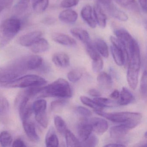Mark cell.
Listing matches in <instances>:
<instances>
[{
	"instance_id": "6da1fadb",
	"label": "cell",
	"mask_w": 147,
	"mask_h": 147,
	"mask_svg": "<svg viewBox=\"0 0 147 147\" xmlns=\"http://www.w3.org/2000/svg\"><path fill=\"white\" fill-rule=\"evenodd\" d=\"M27 70L25 57L16 59L0 69V82L13 81L23 76Z\"/></svg>"
},
{
	"instance_id": "7a4b0ae2",
	"label": "cell",
	"mask_w": 147,
	"mask_h": 147,
	"mask_svg": "<svg viewBox=\"0 0 147 147\" xmlns=\"http://www.w3.org/2000/svg\"><path fill=\"white\" fill-rule=\"evenodd\" d=\"M71 96V88L68 82L66 80L60 78L48 86L42 87L37 97L68 98Z\"/></svg>"
},
{
	"instance_id": "3957f363",
	"label": "cell",
	"mask_w": 147,
	"mask_h": 147,
	"mask_svg": "<svg viewBox=\"0 0 147 147\" xmlns=\"http://www.w3.org/2000/svg\"><path fill=\"white\" fill-rule=\"evenodd\" d=\"M128 60L129 63L127 71V82L131 88L135 89L138 83L141 63L140 49L136 41L132 51L129 55Z\"/></svg>"
},
{
	"instance_id": "277c9868",
	"label": "cell",
	"mask_w": 147,
	"mask_h": 147,
	"mask_svg": "<svg viewBox=\"0 0 147 147\" xmlns=\"http://www.w3.org/2000/svg\"><path fill=\"white\" fill-rule=\"evenodd\" d=\"M98 115L103 116L110 121L117 123L125 124L130 129L137 126L142 119V115L138 113L123 112L106 113L102 111H95Z\"/></svg>"
},
{
	"instance_id": "5b68a950",
	"label": "cell",
	"mask_w": 147,
	"mask_h": 147,
	"mask_svg": "<svg viewBox=\"0 0 147 147\" xmlns=\"http://www.w3.org/2000/svg\"><path fill=\"white\" fill-rule=\"evenodd\" d=\"M20 20L10 18L4 20L0 24V48L8 44L18 34L21 29Z\"/></svg>"
},
{
	"instance_id": "8992f818",
	"label": "cell",
	"mask_w": 147,
	"mask_h": 147,
	"mask_svg": "<svg viewBox=\"0 0 147 147\" xmlns=\"http://www.w3.org/2000/svg\"><path fill=\"white\" fill-rule=\"evenodd\" d=\"M48 82L39 76L28 75L23 76L18 79L8 82L2 84L3 86L6 88H27L33 87L42 86L46 85Z\"/></svg>"
},
{
	"instance_id": "52a82bcc",
	"label": "cell",
	"mask_w": 147,
	"mask_h": 147,
	"mask_svg": "<svg viewBox=\"0 0 147 147\" xmlns=\"http://www.w3.org/2000/svg\"><path fill=\"white\" fill-rule=\"evenodd\" d=\"M110 40L112 43L111 52L115 63L118 66L124 64L126 60H128L127 51L123 45L115 37L111 36Z\"/></svg>"
},
{
	"instance_id": "ba28073f",
	"label": "cell",
	"mask_w": 147,
	"mask_h": 147,
	"mask_svg": "<svg viewBox=\"0 0 147 147\" xmlns=\"http://www.w3.org/2000/svg\"><path fill=\"white\" fill-rule=\"evenodd\" d=\"M117 38L123 45L129 55L134 48L136 40L128 32L123 29H117L114 31Z\"/></svg>"
},
{
	"instance_id": "9c48e42d",
	"label": "cell",
	"mask_w": 147,
	"mask_h": 147,
	"mask_svg": "<svg viewBox=\"0 0 147 147\" xmlns=\"http://www.w3.org/2000/svg\"><path fill=\"white\" fill-rule=\"evenodd\" d=\"M42 35V33L39 31H35L26 33L19 38V44L22 46L29 47L41 38Z\"/></svg>"
},
{
	"instance_id": "30bf717a",
	"label": "cell",
	"mask_w": 147,
	"mask_h": 147,
	"mask_svg": "<svg viewBox=\"0 0 147 147\" xmlns=\"http://www.w3.org/2000/svg\"><path fill=\"white\" fill-rule=\"evenodd\" d=\"M92 8L89 5L84 6L81 11V16L87 24L92 29L96 28L97 24L92 15Z\"/></svg>"
},
{
	"instance_id": "8fae6325",
	"label": "cell",
	"mask_w": 147,
	"mask_h": 147,
	"mask_svg": "<svg viewBox=\"0 0 147 147\" xmlns=\"http://www.w3.org/2000/svg\"><path fill=\"white\" fill-rule=\"evenodd\" d=\"M51 38L56 42L64 46H75L76 44V41L74 38L63 33H53L51 35Z\"/></svg>"
},
{
	"instance_id": "7c38bea8",
	"label": "cell",
	"mask_w": 147,
	"mask_h": 147,
	"mask_svg": "<svg viewBox=\"0 0 147 147\" xmlns=\"http://www.w3.org/2000/svg\"><path fill=\"white\" fill-rule=\"evenodd\" d=\"M93 131L99 135H102L108 128V123L105 119L99 117H94L90 120Z\"/></svg>"
},
{
	"instance_id": "4fadbf2b",
	"label": "cell",
	"mask_w": 147,
	"mask_h": 147,
	"mask_svg": "<svg viewBox=\"0 0 147 147\" xmlns=\"http://www.w3.org/2000/svg\"><path fill=\"white\" fill-rule=\"evenodd\" d=\"M93 13L97 24L100 28H105L106 26L107 18L99 4H96L94 5L93 8Z\"/></svg>"
},
{
	"instance_id": "5bb4252c",
	"label": "cell",
	"mask_w": 147,
	"mask_h": 147,
	"mask_svg": "<svg viewBox=\"0 0 147 147\" xmlns=\"http://www.w3.org/2000/svg\"><path fill=\"white\" fill-rule=\"evenodd\" d=\"M129 130V128L126 125L121 123L119 125L113 126L110 129V136L113 139H122L126 136Z\"/></svg>"
},
{
	"instance_id": "9a60e30c",
	"label": "cell",
	"mask_w": 147,
	"mask_h": 147,
	"mask_svg": "<svg viewBox=\"0 0 147 147\" xmlns=\"http://www.w3.org/2000/svg\"><path fill=\"white\" fill-rule=\"evenodd\" d=\"M23 127L28 138L33 142L39 140V136L37 133L35 125L30 119L23 121Z\"/></svg>"
},
{
	"instance_id": "2e32d148",
	"label": "cell",
	"mask_w": 147,
	"mask_h": 147,
	"mask_svg": "<svg viewBox=\"0 0 147 147\" xmlns=\"http://www.w3.org/2000/svg\"><path fill=\"white\" fill-rule=\"evenodd\" d=\"M92 127L90 123L82 122L79 125L77 129L78 137L81 142L86 141L92 134Z\"/></svg>"
},
{
	"instance_id": "e0dca14e",
	"label": "cell",
	"mask_w": 147,
	"mask_h": 147,
	"mask_svg": "<svg viewBox=\"0 0 147 147\" xmlns=\"http://www.w3.org/2000/svg\"><path fill=\"white\" fill-rule=\"evenodd\" d=\"M26 63L28 70L38 69L45 63L43 59L38 55H30L25 57Z\"/></svg>"
},
{
	"instance_id": "ac0fdd59",
	"label": "cell",
	"mask_w": 147,
	"mask_h": 147,
	"mask_svg": "<svg viewBox=\"0 0 147 147\" xmlns=\"http://www.w3.org/2000/svg\"><path fill=\"white\" fill-rule=\"evenodd\" d=\"M49 47V44L47 40L40 38L30 46L29 48L33 53L39 54L47 51Z\"/></svg>"
},
{
	"instance_id": "d6986e66",
	"label": "cell",
	"mask_w": 147,
	"mask_h": 147,
	"mask_svg": "<svg viewBox=\"0 0 147 147\" xmlns=\"http://www.w3.org/2000/svg\"><path fill=\"white\" fill-rule=\"evenodd\" d=\"M97 82L99 86L104 90H109L112 86L111 77L105 72H101L97 76Z\"/></svg>"
},
{
	"instance_id": "ffe728a7",
	"label": "cell",
	"mask_w": 147,
	"mask_h": 147,
	"mask_svg": "<svg viewBox=\"0 0 147 147\" xmlns=\"http://www.w3.org/2000/svg\"><path fill=\"white\" fill-rule=\"evenodd\" d=\"M10 105L8 100L4 97H0V122L6 123L8 120Z\"/></svg>"
},
{
	"instance_id": "44dd1931",
	"label": "cell",
	"mask_w": 147,
	"mask_h": 147,
	"mask_svg": "<svg viewBox=\"0 0 147 147\" xmlns=\"http://www.w3.org/2000/svg\"><path fill=\"white\" fill-rule=\"evenodd\" d=\"M78 18V14L75 11L71 9H67L60 13L59 19L65 24H73Z\"/></svg>"
},
{
	"instance_id": "7402d4cb",
	"label": "cell",
	"mask_w": 147,
	"mask_h": 147,
	"mask_svg": "<svg viewBox=\"0 0 147 147\" xmlns=\"http://www.w3.org/2000/svg\"><path fill=\"white\" fill-rule=\"evenodd\" d=\"M53 63L57 67H66L70 64V60L68 56L63 52L55 53L52 56Z\"/></svg>"
},
{
	"instance_id": "603a6c76",
	"label": "cell",
	"mask_w": 147,
	"mask_h": 147,
	"mask_svg": "<svg viewBox=\"0 0 147 147\" xmlns=\"http://www.w3.org/2000/svg\"><path fill=\"white\" fill-rule=\"evenodd\" d=\"M70 32L75 38L82 42L85 45L91 43L90 36L86 30L81 28H73L70 30Z\"/></svg>"
},
{
	"instance_id": "cb8c5ba5",
	"label": "cell",
	"mask_w": 147,
	"mask_h": 147,
	"mask_svg": "<svg viewBox=\"0 0 147 147\" xmlns=\"http://www.w3.org/2000/svg\"><path fill=\"white\" fill-rule=\"evenodd\" d=\"M105 6H106L109 14L113 18L123 22H125L128 20L129 18L128 16L123 11L117 8L114 5L110 3Z\"/></svg>"
},
{
	"instance_id": "d4e9b609",
	"label": "cell",
	"mask_w": 147,
	"mask_h": 147,
	"mask_svg": "<svg viewBox=\"0 0 147 147\" xmlns=\"http://www.w3.org/2000/svg\"><path fill=\"white\" fill-rule=\"evenodd\" d=\"M117 4L126 10L136 13L139 12V6L136 0H114Z\"/></svg>"
},
{
	"instance_id": "484cf974",
	"label": "cell",
	"mask_w": 147,
	"mask_h": 147,
	"mask_svg": "<svg viewBox=\"0 0 147 147\" xmlns=\"http://www.w3.org/2000/svg\"><path fill=\"white\" fill-rule=\"evenodd\" d=\"M45 144L47 147H58L59 145V140L53 127H50L47 132Z\"/></svg>"
},
{
	"instance_id": "4316f807",
	"label": "cell",
	"mask_w": 147,
	"mask_h": 147,
	"mask_svg": "<svg viewBox=\"0 0 147 147\" xmlns=\"http://www.w3.org/2000/svg\"><path fill=\"white\" fill-rule=\"evenodd\" d=\"M30 0H19L13 8L12 13L15 16H20L26 11Z\"/></svg>"
},
{
	"instance_id": "83f0119b",
	"label": "cell",
	"mask_w": 147,
	"mask_h": 147,
	"mask_svg": "<svg viewBox=\"0 0 147 147\" xmlns=\"http://www.w3.org/2000/svg\"><path fill=\"white\" fill-rule=\"evenodd\" d=\"M94 47L98 52L104 57L109 56V50L106 43L101 38H97L94 41Z\"/></svg>"
},
{
	"instance_id": "f1b7e54d",
	"label": "cell",
	"mask_w": 147,
	"mask_h": 147,
	"mask_svg": "<svg viewBox=\"0 0 147 147\" xmlns=\"http://www.w3.org/2000/svg\"><path fill=\"white\" fill-rule=\"evenodd\" d=\"M119 98H120V99L119 101V104L120 105H125L132 101L133 95L127 88L123 87L121 90Z\"/></svg>"
},
{
	"instance_id": "f546056e",
	"label": "cell",
	"mask_w": 147,
	"mask_h": 147,
	"mask_svg": "<svg viewBox=\"0 0 147 147\" xmlns=\"http://www.w3.org/2000/svg\"><path fill=\"white\" fill-rule=\"evenodd\" d=\"M67 147H80L81 142L70 130L67 129L65 134Z\"/></svg>"
},
{
	"instance_id": "4dcf8cb0",
	"label": "cell",
	"mask_w": 147,
	"mask_h": 147,
	"mask_svg": "<svg viewBox=\"0 0 147 147\" xmlns=\"http://www.w3.org/2000/svg\"><path fill=\"white\" fill-rule=\"evenodd\" d=\"M32 8L35 11L42 13L48 7L49 0H32Z\"/></svg>"
},
{
	"instance_id": "1f68e13d",
	"label": "cell",
	"mask_w": 147,
	"mask_h": 147,
	"mask_svg": "<svg viewBox=\"0 0 147 147\" xmlns=\"http://www.w3.org/2000/svg\"><path fill=\"white\" fill-rule=\"evenodd\" d=\"M35 119L36 121L44 128H46L48 126L49 119L46 111H42L35 113Z\"/></svg>"
},
{
	"instance_id": "d6a6232c",
	"label": "cell",
	"mask_w": 147,
	"mask_h": 147,
	"mask_svg": "<svg viewBox=\"0 0 147 147\" xmlns=\"http://www.w3.org/2000/svg\"><path fill=\"white\" fill-rule=\"evenodd\" d=\"M55 126L58 132L61 135H65L67 129V125L63 119L59 116H55L54 117Z\"/></svg>"
},
{
	"instance_id": "836d02e7",
	"label": "cell",
	"mask_w": 147,
	"mask_h": 147,
	"mask_svg": "<svg viewBox=\"0 0 147 147\" xmlns=\"http://www.w3.org/2000/svg\"><path fill=\"white\" fill-rule=\"evenodd\" d=\"M11 135L6 131H4L0 134V144L2 147H9L12 144Z\"/></svg>"
},
{
	"instance_id": "e575fe53",
	"label": "cell",
	"mask_w": 147,
	"mask_h": 147,
	"mask_svg": "<svg viewBox=\"0 0 147 147\" xmlns=\"http://www.w3.org/2000/svg\"><path fill=\"white\" fill-rule=\"evenodd\" d=\"M94 101L98 104L100 106L104 107H112L116 106L117 104L116 103L115 101L105 98H100V97H97L94 99Z\"/></svg>"
},
{
	"instance_id": "d590c367",
	"label": "cell",
	"mask_w": 147,
	"mask_h": 147,
	"mask_svg": "<svg viewBox=\"0 0 147 147\" xmlns=\"http://www.w3.org/2000/svg\"><path fill=\"white\" fill-rule=\"evenodd\" d=\"M32 106L33 112L34 113L42 111H46L47 102L45 100L40 99L36 100L32 104Z\"/></svg>"
},
{
	"instance_id": "8d00e7d4",
	"label": "cell",
	"mask_w": 147,
	"mask_h": 147,
	"mask_svg": "<svg viewBox=\"0 0 147 147\" xmlns=\"http://www.w3.org/2000/svg\"><path fill=\"white\" fill-rule=\"evenodd\" d=\"M80 100L84 105L94 109L95 111H102L103 107L100 106L93 100L86 96H81Z\"/></svg>"
},
{
	"instance_id": "74e56055",
	"label": "cell",
	"mask_w": 147,
	"mask_h": 147,
	"mask_svg": "<svg viewBox=\"0 0 147 147\" xmlns=\"http://www.w3.org/2000/svg\"><path fill=\"white\" fill-rule=\"evenodd\" d=\"M82 75V72L81 69H73L68 74L67 77L70 82H75L79 81Z\"/></svg>"
},
{
	"instance_id": "f35d334b",
	"label": "cell",
	"mask_w": 147,
	"mask_h": 147,
	"mask_svg": "<svg viewBox=\"0 0 147 147\" xmlns=\"http://www.w3.org/2000/svg\"><path fill=\"white\" fill-rule=\"evenodd\" d=\"M67 102V100L64 99H58L54 100L51 104V109L53 112L58 111L65 106Z\"/></svg>"
},
{
	"instance_id": "ab89813d",
	"label": "cell",
	"mask_w": 147,
	"mask_h": 147,
	"mask_svg": "<svg viewBox=\"0 0 147 147\" xmlns=\"http://www.w3.org/2000/svg\"><path fill=\"white\" fill-rule=\"evenodd\" d=\"M140 92L143 98L147 97V73L144 71L142 76L140 83Z\"/></svg>"
},
{
	"instance_id": "60d3db41",
	"label": "cell",
	"mask_w": 147,
	"mask_h": 147,
	"mask_svg": "<svg viewBox=\"0 0 147 147\" xmlns=\"http://www.w3.org/2000/svg\"><path fill=\"white\" fill-rule=\"evenodd\" d=\"M98 143V139L94 135H90V136L84 142L81 143V146L84 147H95Z\"/></svg>"
},
{
	"instance_id": "b9f144b4",
	"label": "cell",
	"mask_w": 147,
	"mask_h": 147,
	"mask_svg": "<svg viewBox=\"0 0 147 147\" xmlns=\"http://www.w3.org/2000/svg\"><path fill=\"white\" fill-rule=\"evenodd\" d=\"M103 61L101 57L95 61H93L92 67L94 72L96 73L100 72L103 69Z\"/></svg>"
},
{
	"instance_id": "7bdbcfd3",
	"label": "cell",
	"mask_w": 147,
	"mask_h": 147,
	"mask_svg": "<svg viewBox=\"0 0 147 147\" xmlns=\"http://www.w3.org/2000/svg\"><path fill=\"white\" fill-rule=\"evenodd\" d=\"M79 1V0H62L61 6L63 8H70L76 5Z\"/></svg>"
},
{
	"instance_id": "ee69618b",
	"label": "cell",
	"mask_w": 147,
	"mask_h": 147,
	"mask_svg": "<svg viewBox=\"0 0 147 147\" xmlns=\"http://www.w3.org/2000/svg\"><path fill=\"white\" fill-rule=\"evenodd\" d=\"M76 111L78 113L84 117H90L92 114V112L90 110L82 106L77 107Z\"/></svg>"
},
{
	"instance_id": "f6af8a7d",
	"label": "cell",
	"mask_w": 147,
	"mask_h": 147,
	"mask_svg": "<svg viewBox=\"0 0 147 147\" xmlns=\"http://www.w3.org/2000/svg\"><path fill=\"white\" fill-rule=\"evenodd\" d=\"M13 0H0V13L6 8L9 7Z\"/></svg>"
},
{
	"instance_id": "bcb514c9",
	"label": "cell",
	"mask_w": 147,
	"mask_h": 147,
	"mask_svg": "<svg viewBox=\"0 0 147 147\" xmlns=\"http://www.w3.org/2000/svg\"><path fill=\"white\" fill-rule=\"evenodd\" d=\"M12 146L13 147H26L24 142L21 139H17L13 142L12 144Z\"/></svg>"
},
{
	"instance_id": "7dc6e473",
	"label": "cell",
	"mask_w": 147,
	"mask_h": 147,
	"mask_svg": "<svg viewBox=\"0 0 147 147\" xmlns=\"http://www.w3.org/2000/svg\"><path fill=\"white\" fill-rule=\"evenodd\" d=\"M89 94L91 96H93V97H99L101 95V93L99 91L96 89H91L89 90Z\"/></svg>"
},
{
	"instance_id": "c3c4849f",
	"label": "cell",
	"mask_w": 147,
	"mask_h": 147,
	"mask_svg": "<svg viewBox=\"0 0 147 147\" xmlns=\"http://www.w3.org/2000/svg\"><path fill=\"white\" fill-rule=\"evenodd\" d=\"M141 7L145 12H147V0H138Z\"/></svg>"
},
{
	"instance_id": "681fc988",
	"label": "cell",
	"mask_w": 147,
	"mask_h": 147,
	"mask_svg": "<svg viewBox=\"0 0 147 147\" xmlns=\"http://www.w3.org/2000/svg\"><path fill=\"white\" fill-rule=\"evenodd\" d=\"M119 94H120V93H119L118 90L115 89L111 93L110 97L114 99H117L119 98Z\"/></svg>"
},
{
	"instance_id": "f907efd6",
	"label": "cell",
	"mask_w": 147,
	"mask_h": 147,
	"mask_svg": "<svg viewBox=\"0 0 147 147\" xmlns=\"http://www.w3.org/2000/svg\"><path fill=\"white\" fill-rule=\"evenodd\" d=\"M55 19L53 18H51V17L46 18L45 19L43 20L44 23L45 24H51L55 23Z\"/></svg>"
},
{
	"instance_id": "816d5d0a",
	"label": "cell",
	"mask_w": 147,
	"mask_h": 147,
	"mask_svg": "<svg viewBox=\"0 0 147 147\" xmlns=\"http://www.w3.org/2000/svg\"><path fill=\"white\" fill-rule=\"evenodd\" d=\"M125 145L122 144L114 143L110 144H107L105 146V147H125Z\"/></svg>"
},
{
	"instance_id": "f5cc1de1",
	"label": "cell",
	"mask_w": 147,
	"mask_h": 147,
	"mask_svg": "<svg viewBox=\"0 0 147 147\" xmlns=\"http://www.w3.org/2000/svg\"><path fill=\"white\" fill-rule=\"evenodd\" d=\"M99 2L105 6L109 5L111 2L112 0H98Z\"/></svg>"
}]
</instances>
